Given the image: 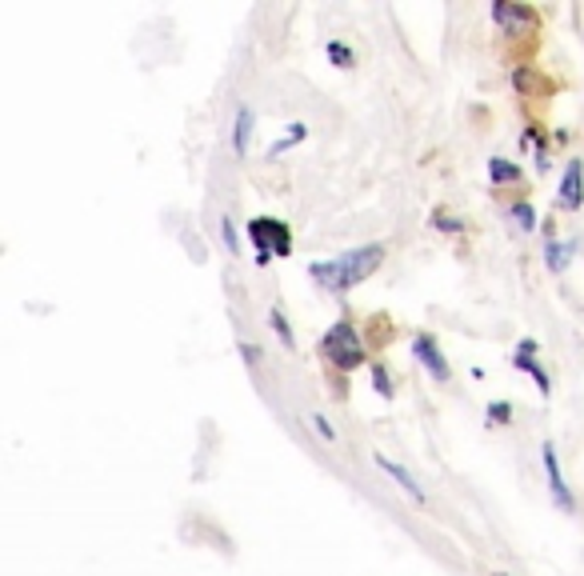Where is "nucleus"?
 <instances>
[{"label":"nucleus","instance_id":"nucleus-1","mask_svg":"<svg viewBox=\"0 0 584 576\" xmlns=\"http://www.w3.org/2000/svg\"><path fill=\"white\" fill-rule=\"evenodd\" d=\"M385 261V248L381 244H364V248H353V253H341L337 261H317L309 265V277L317 280L320 288L329 292H349L361 280H368Z\"/></svg>","mask_w":584,"mask_h":576},{"label":"nucleus","instance_id":"nucleus-2","mask_svg":"<svg viewBox=\"0 0 584 576\" xmlns=\"http://www.w3.org/2000/svg\"><path fill=\"white\" fill-rule=\"evenodd\" d=\"M320 353H324L329 365L344 368V373H353V368L364 365V344H361V336H356V329L349 321H337L329 333L320 336Z\"/></svg>","mask_w":584,"mask_h":576},{"label":"nucleus","instance_id":"nucleus-3","mask_svg":"<svg viewBox=\"0 0 584 576\" xmlns=\"http://www.w3.org/2000/svg\"><path fill=\"white\" fill-rule=\"evenodd\" d=\"M249 241H253V248H256V265H268L276 256L293 253V233H288V224L276 221V217H256V221H249Z\"/></svg>","mask_w":584,"mask_h":576},{"label":"nucleus","instance_id":"nucleus-4","mask_svg":"<svg viewBox=\"0 0 584 576\" xmlns=\"http://www.w3.org/2000/svg\"><path fill=\"white\" fill-rule=\"evenodd\" d=\"M540 465H544V477H549L552 500H557V505H561V509L569 512V509H573V492H569V485H564L561 461H557V448H552L549 441L540 444Z\"/></svg>","mask_w":584,"mask_h":576},{"label":"nucleus","instance_id":"nucleus-5","mask_svg":"<svg viewBox=\"0 0 584 576\" xmlns=\"http://www.w3.org/2000/svg\"><path fill=\"white\" fill-rule=\"evenodd\" d=\"M412 353H417V361L429 368L437 380H449L452 377L449 361L441 356V348H437V341H432V336H417V341H412Z\"/></svg>","mask_w":584,"mask_h":576},{"label":"nucleus","instance_id":"nucleus-6","mask_svg":"<svg viewBox=\"0 0 584 576\" xmlns=\"http://www.w3.org/2000/svg\"><path fill=\"white\" fill-rule=\"evenodd\" d=\"M584 200V160H569L561 180V204L564 209H581Z\"/></svg>","mask_w":584,"mask_h":576},{"label":"nucleus","instance_id":"nucleus-7","mask_svg":"<svg viewBox=\"0 0 584 576\" xmlns=\"http://www.w3.org/2000/svg\"><path fill=\"white\" fill-rule=\"evenodd\" d=\"M493 21H496V24H505L508 33H513L517 24H525V29H532V24H537V12H532V9H525V4H513V9H508V4H496V9H493Z\"/></svg>","mask_w":584,"mask_h":576},{"label":"nucleus","instance_id":"nucleus-8","mask_svg":"<svg viewBox=\"0 0 584 576\" xmlns=\"http://www.w3.org/2000/svg\"><path fill=\"white\" fill-rule=\"evenodd\" d=\"M532 348H537V344H532V341H520L517 356H513V365L525 368V373H532V380H537L540 392H549V373H544V368H540L537 361H532Z\"/></svg>","mask_w":584,"mask_h":576},{"label":"nucleus","instance_id":"nucleus-9","mask_svg":"<svg viewBox=\"0 0 584 576\" xmlns=\"http://www.w3.org/2000/svg\"><path fill=\"white\" fill-rule=\"evenodd\" d=\"M376 465L385 468L388 477L397 480V485H400V488H405V492H408V497H412V500H425V488H420V485H417V480L408 477V468H400V465H397V461H388V456H385V453H376Z\"/></svg>","mask_w":584,"mask_h":576},{"label":"nucleus","instance_id":"nucleus-10","mask_svg":"<svg viewBox=\"0 0 584 576\" xmlns=\"http://www.w3.org/2000/svg\"><path fill=\"white\" fill-rule=\"evenodd\" d=\"M249 133H253V112L244 109H236V124H232V148H236V153H249Z\"/></svg>","mask_w":584,"mask_h":576},{"label":"nucleus","instance_id":"nucleus-11","mask_svg":"<svg viewBox=\"0 0 584 576\" xmlns=\"http://www.w3.org/2000/svg\"><path fill=\"white\" fill-rule=\"evenodd\" d=\"M268 324H273L276 329V336H280V344H288V348H293V344H297V336H293V329H288L285 324V317H280V312H268Z\"/></svg>","mask_w":584,"mask_h":576},{"label":"nucleus","instance_id":"nucleus-12","mask_svg":"<svg viewBox=\"0 0 584 576\" xmlns=\"http://www.w3.org/2000/svg\"><path fill=\"white\" fill-rule=\"evenodd\" d=\"M488 168H493V180H496V185H505V180H517V165H508V160H500V156H496V160H493Z\"/></svg>","mask_w":584,"mask_h":576},{"label":"nucleus","instance_id":"nucleus-13","mask_svg":"<svg viewBox=\"0 0 584 576\" xmlns=\"http://www.w3.org/2000/svg\"><path fill=\"white\" fill-rule=\"evenodd\" d=\"M309 424H312V429L320 432V436H324V441H337V429H332V424L324 421V417H320V412H309Z\"/></svg>","mask_w":584,"mask_h":576},{"label":"nucleus","instance_id":"nucleus-14","mask_svg":"<svg viewBox=\"0 0 584 576\" xmlns=\"http://www.w3.org/2000/svg\"><path fill=\"white\" fill-rule=\"evenodd\" d=\"M297 141H305V124H297V129H293V136H285V141H276L273 144V156H280L288 148V144H297Z\"/></svg>","mask_w":584,"mask_h":576},{"label":"nucleus","instance_id":"nucleus-15","mask_svg":"<svg viewBox=\"0 0 584 576\" xmlns=\"http://www.w3.org/2000/svg\"><path fill=\"white\" fill-rule=\"evenodd\" d=\"M549 265L557 268V273L564 268V244L561 241H549Z\"/></svg>","mask_w":584,"mask_h":576},{"label":"nucleus","instance_id":"nucleus-16","mask_svg":"<svg viewBox=\"0 0 584 576\" xmlns=\"http://www.w3.org/2000/svg\"><path fill=\"white\" fill-rule=\"evenodd\" d=\"M513 217L520 221V229H537V217H532L529 204H517V209H513Z\"/></svg>","mask_w":584,"mask_h":576},{"label":"nucleus","instance_id":"nucleus-17","mask_svg":"<svg viewBox=\"0 0 584 576\" xmlns=\"http://www.w3.org/2000/svg\"><path fill=\"white\" fill-rule=\"evenodd\" d=\"M373 380H376V392H381V397H393V385H388V373L381 365L373 368Z\"/></svg>","mask_w":584,"mask_h":576},{"label":"nucleus","instance_id":"nucleus-18","mask_svg":"<svg viewBox=\"0 0 584 576\" xmlns=\"http://www.w3.org/2000/svg\"><path fill=\"white\" fill-rule=\"evenodd\" d=\"M329 56H332V60H337V65H341V68L353 65V53H349V48H344V45H329Z\"/></svg>","mask_w":584,"mask_h":576},{"label":"nucleus","instance_id":"nucleus-19","mask_svg":"<svg viewBox=\"0 0 584 576\" xmlns=\"http://www.w3.org/2000/svg\"><path fill=\"white\" fill-rule=\"evenodd\" d=\"M241 353L249 365H261V348H253V344H241Z\"/></svg>","mask_w":584,"mask_h":576},{"label":"nucleus","instance_id":"nucleus-20","mask_svg":"<svg viewBox=\"0 0 584 576\" xmlns=\"http://www.w3.org/2000/svg\"><path fill=\"white\" fill-rule=\"evenodd\" d=\"M488 412H493V421H496V424H505V421H508V405H500V400H496V405H493Z\"/></svg>","mask_w":584,"mask_h":576},{"label":"nucleus","instance_id":"nucleus-21","mask_svg":"<svg viewBox=\"0 0 584 576\" xmlns=\"http://www.w3.org/2000/svg\"><path fill=\"white\" fill-rule=\"evenodd\" d=\"M221 236H224V241H229V248H232V253H236V236H232V224H229V221L221 224Z\"/></svg>","mask_w":584,"mask_h":576},{"label":"nucleus","instance_id":"nucleus-22","mask_svg":"<svg viewBox=\"0 0 584 576\" xmlns=\"http://www.w3.org/2000/svg\"><path fill=\"white\" fill-rule=\"evenodd\" d=\"M493 576H505V573H493Z\"/></svg>","mask_w":584,"mask_h":576}]
</instances>
